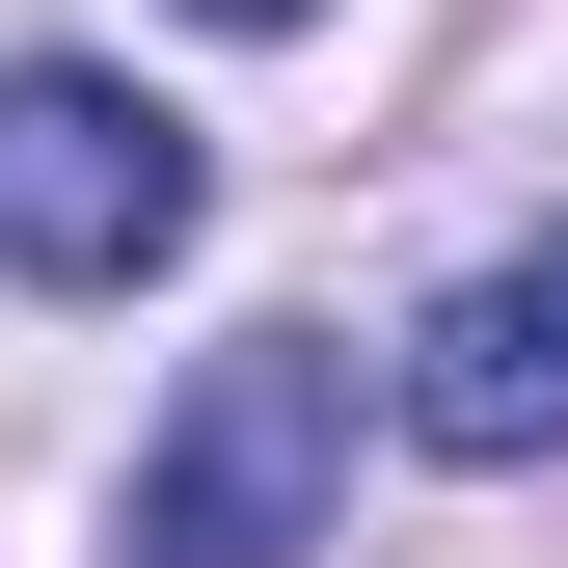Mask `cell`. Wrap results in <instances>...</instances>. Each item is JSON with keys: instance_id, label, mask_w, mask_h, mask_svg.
I'll list each match as a JSON object with an SVG mask.
<instances>
[{"instance_id": "obj_3", "label": "cell", "mask_w": 568, "mask_h": 568, "mask_svg": "<svg viewBox=\"0 0 568 568\" xmlns=\"http://www.w3.org/2000/svg\"><path fill=\"white\" fill-rule=\"evenodd\" d=\"M406 434L434 460H568V217L487 244L434 325H406Z\"/></svg>"}, {"instance_id": "obj_4", "label": "cell", "mask_w": 568, "mask_h": 568, "mask_svg": "<svg viewBox=\"0 0 568 568\" xmlns=\"http://www.w3.org/2000/svg\"><path fill=\"white\" fill-rule=\"evenodd\" d=\"M190 28H325V0H190Z\"/></svg>"}, {"instance_id": "obj_1", "label": "cell", "mask_w": 568, "mask_h": 568, "mask_svg": "<svg viewBox=\"0 0 568 568\" xmlns=\"http://www.w3.org/2000/svg\"><path fill=\"white\" fill-rule=\"evenodd\" d=\"M325 515H352V352L244 325V352H190V406L135 434L109 568H325Z\"/></svg>"}, {"instance_id": "obj_2", "label": "cell", "mask_w": 568, "mask_h": 568, "mask_svg": "<svg viewBox=\"0 0 568 568\" xmlns=\"http://www.w3.org/2000/svg\"><path fill=\"white\" fill-rule=\"evenodd\" d=\"M190 217H217V163H190L163 82L0 54V271H28V298H135V271H190Z\"/></svg>"}]
</instances>
